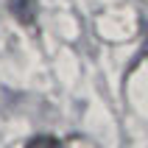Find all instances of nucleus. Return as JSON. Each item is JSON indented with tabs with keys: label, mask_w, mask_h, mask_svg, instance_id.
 Instances as JSON below:
<instances>
[{
	"label": "nucleus",
	"mask_w": 148,
	"mask_h": 148,
	"mask_svg": "<svg viewBox=\"0 0 148 148\" xmlns=\"http://www.w3.org/2000/svg\"><path fill=\"white\" fill-rule=\"evenodd\" d=\"M11 3V14L23 25H34L36 20V0H8Z\"/></svg>",
	"instance_id": "obj_1"
},
{
	"label": "nucleus",
	"mask_w": 148,
	"mask_h": 148,
	"mask_svg": "<svg viewBox=\"0 0 148 148\" xmlns=\"http://www.w3.org/2000/svg\"><path fill=\"white\" fill-rule=\"evenodd\" d=\"M25 148H62V143L53 134H36V137H31L25 143Z\"/></svg>",
	"instance_id": "obj_2"
}]
</instances>
